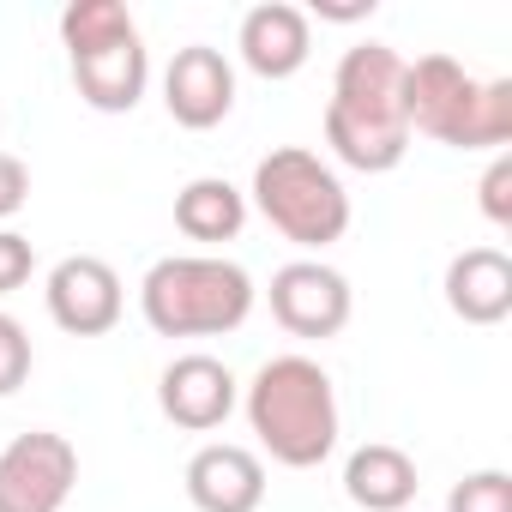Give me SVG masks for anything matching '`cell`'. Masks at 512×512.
I'll list each match as a JSON object with an SVG mask.
<instances>
[{"label": "cell", "mask_w": 512, "mask_h": 512, "mask_svg": "<svg viewBox=\"0 0 512 512\" xmlns=\"http://www.w3.org/2000/svg\"><path fill=\"white\" fill-rule=\"evenodd\" d=\"M326 145L338 163L362 175H392L404 163L410 115H404V55L392 43L344 49L326 103Z\"/></svg>", "instance_id": "cell-1"}, {"label": "cell", "mask_w": 512, "mask_h": 512, "mask_svg": "<svg viewBox=\"0 0 512 512\" xmlns=\"http://www.w3.org/2000/svg\"><path fill=\"white\" fill-rule=\"evenodd\" d=\"M79 482V446L55 428H31L0 452V512H61Z\"/></svg>", "instance_id": "cell-7"}, {"label": "cell", "mask_w": 512, "mask_h": 512, "mask_svg": "<svg viewBox=\"0 0 512 512\" xmlns=\"http://www.w3.org/2000/svg\"><path fill=\"white\" fill-rule=\"evenodd\" d=\"M416 458L392 440H368L350 452L344 464V494L362 506V512H404L416 500Z\"/></svg>", "instance_id": "cell-15"}, {"label": "cell", "mask_w": 512, "mask_h": 512, "mask_svg": "<svg viewBox=\"0 0 512 512\" xmlns=\"http://www.w3.org/2000/svg\"><path fill=\"white\" fill-rule=\"evenodd\" d=\"M247 428L260 434L272 464L314 470L338 446V386L314 356H272L247 380Z\"/></svg>", "instance_id": "cell-2"}, {"label": "cell", "mask_w": 512, "mask_h": 512, "mask_svg": "<svg viewBox=\"0 0 512 512\" xmlns=\"http://www.w3.org/2000/svg\"><path fill=\"white\" fill-rule=\"evenodd\" d=\"M157 404H163V416H169L175 428H187V434H211V428H223L229 410L241 404V380H235L217 356L193 350V356H175V362L163 368V380H157Z\"/></svg>", "instance_id": "cell-11"}, {"label": "cell", "mask_w": 512, "mask_h": 512, "mask_svg": "<svg viewBox=\"0 0 512 512\" xmlns=\"http://www.w3.org/2000/svg\"><path fill=\"white\" fill-rule=\"evenodd\" d=\"M350 278L320 260H290L272 272V320L290 338H338L350 326Z\"/></svg>", "instance_id": "cell-9"}, {"label": "cell", "mask_w": 512, "mask_h": 512, "mask_svg": "<svg viewBox=\"0 0 512 512\" xmlns=\"http://www.w3.org/2000/svg\"><path fill=\"white\" fill-rule=\"evenodd\" d=\"M139 314L157 338H223L253 314V278L223 253H169L139 284Z\"/></svg>", "instance_id": "cell-4"}, {"label": "cell", "mask_w": 512, "mask_h": 512, "mask_svg": "<svg viewBox=\"0 0 512 512\" xmlns=\"http://www.w3.org/2000/svg\"><path fill=\"white\" fill-rule=\"evenodd\" d=\"M446 308L464 326H500L512 314V260L500 247H464L446 266Z\"/></svg>", "instance_id": "cell-14"}, {"label": "cell", "mask_w": 512, "mask_h": 512, "mask_svg": "<svg viewBox=\"0 0 512 512\" xmlns=\"http://www.w3.org/2000/svg\"><path fill=\"white\" fill-rule=\"evenodd\" d=\"M253 205H260V217L296 241V247H332L344 241L350 229V193L338 181L332 163H320L308 145H278L272 157H260V169H253Z\"/></svg>", "instance_id": "cell-6"}, {"label": "cell", "mask_w": 512, "mask_h": 512, "mask_svg": "<svg viewBox=\"0 0 512 512\" xmlns=\"http://www.w3.org/2000/svg\"><path fill=\"white\" fill-rule=\"evenodd\" d=\"M320 19H338V25H350V19H368L374 13V0H356V7H314Z\"/></svg>", "instance_id": "cell-22"}, {"label": "cell", "mask_w": 512, "mask_h": 512, "mask_svg": "<svg viewBox=\"0 0 512 512\" xmlns=\"http://www.w3.org/2000/svg\"><path fill=\"white\" fill-rule=\"evenodd\" d=\"M43 302H49V320L67 338H103V332L121 326L127 290H121V278H115L109 260H97V253H73V260H61L49 272Z\"/></svg>", "instance_id": "cell-8"}, {"label": "cell", "mask_w": 512, "mask_h": 512, "mask_svg": "<svg viewBox=\"0 0 512 512\" xmlns=\"http://www.w3.org/2000/svg\"><path fill=\"white\" fill-rule=\"evenodd\" d=\"M31 272H37V247H31V235L0 229V296L25 290V284H31Z\"/></svg>", "instance_id": "cell-19"}, {"label": "cell", "mask_w": 512, "mask_h": 512, "mask_svg": "<svg viewBox=\"0 0 512 512\" xmlns=\"http://www.w3.org/2000/svg\"><path fill=\"white\" fill-rule=\"evenodd\" d=\"M61 43L73 61V91L97 115H127L139 109L151 85V55L121 0H73L61 13Z\"/></svg>", "instance_id": "cell-5"}, {"label": "cell", "mask_w": 512, "mask_h": 512, "mask_svg": "<svg viewBox=\"0 0 512 512\" xmlns=\"http://www.w3.org/2000/svg\"><path fill=\"white\" fill-rule=\"evenodd\" d=\"M410 133L452 151H500L512 139V79H470L452 55L404 61Z\"/></svg>", "instance_id": "cell-3"}, {"label": "cell", "mask_w": 512, "mask_h": 512, "mask_svg": "<svg viewBox=\"0 0 512 512\" xmlns=\"http://www.w3.org/2000/svg\"><path fill=\"white\" fill-rule=\"evenodd\" d=\"M476 193H482V217L488 223H512V157L506 151H494V163H488Z\"/></svg>", "instance_id": "cell-20"}, {"label": "cell", "mask_w": 512, "mask_h": 512, "mask_svg": "<svg viewBox=\"0 0 512 512\" xmlns=\"http://www.w3.org/2000/svg\"><path fill=\"white\" fill-rule=\"evenodd\" d=\"M25 199H31V169L13 151H0V223H7Z\"/></svg>", "instance_id": "cell-21"}, {"label": "cell", "mask_w": 512, "mask_h": 512, "mask_svg": "<svg viewBox=\"0 0 512 512\" xmlns=\"http://www.w3.org/2000/svg\"><path fill=\"white\" fill-rule=\"evenodd\" d=\"M31 362H37L31 332H25L13 314H0V398H13V392L31 380Z\"/></svg>", "instance_id": "cell-18"}, {"label": "cell", "mask_w": 512, "mask_h": 512, "mask_svg": "<svg viewBox=\"0 0 512 512\" xmlns=\"http://www.w3.org/2000/svg\"><path fill=\"white\" fill-rule=\"evenodd\" d=\"M446 512H512V476L506 470H470L464 482H452Z\"/></svg>", "instance_id": "cell-17"}, {"label": "cell", "mask_w": 512, "mask_h": 512, "mask_svg": "<svg viewBox=\"0 0 512 512\" xmlns=\"http://www.w3.org/2000/svg\"><path fill=\"white\" fill-rule=\"evenodd\" d=\"M241 223H247V193L235 181H223V175H199V181H187L175 193V229L187 241L217 247V241H235Z\"/></svg>", "instance_id": "cell-16"}, {"label": "cell", "mask_w": 512, "mask_h": 512, "mask_svg": "<svg viewBox=\"0 0 512 512\" xmlns=\"http://www.w3.org/2000/svg\"><path fill=\"white\" fill-rule=\"evenodd\" d=\"M235 49L247 61V73L260 79H296L314 55V25L302 7L290 0H260V7L241 13V31H235Z\"/></svg>", "instance_id": "cell-12"}, {"label": "cell", "mask_w": 512, "mask_h": 512, "mask_svg": "<svg viewBox=\"0 0 512 512\" xmlns=\"http://www.w3.org/2000/svg\"><path fill=\"white\" fill-rule=\"evenodd\" d=\"M187 500L199 512H260L266 506V464L235 440H211L187 458Z\"/></svg>", "instance_id": "cell-13"}, {"label": "cell", "mask_w": 512, "mask_h": 512, "mask_svg": "<svg viewBox=\"0 0 512 512\" xmlns=\"http://www.w3.org/2000/svg\"><path fill=\"white\" fill-rule=\"evenodd\" d=\"M163 109L187 133H211L217 121H229V109H235V67H229V55L211 49V43L175 49L169 73H163Z\"/></svg>", "instance_id": "cell-10"}]
</instances>
